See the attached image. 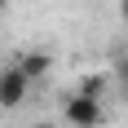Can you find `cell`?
<instances>
[{
    "label": "cell",
    "instance_id": "cell-7",
    "mask_svg": "<svg viewBox=\"0 0 128 128\" xmlns=\"http://www.w3.org/2000/svg\"><path fill=\"white\" fill-rule=\"evenodd\" d=\"M0 9H4V0H0Z\"/></svg>",
    "mask_w": 128,
    "mask_h": 128
},
{
    "label": "cell",
    "instance_id": "cell-6",
    "mask_svg": "<svg viewBox=\"0 0 128 128\" xmlns=\"http://www.w3.org/2000/svg\"><path fill=\"white\" fill-rule=\"evenodd\" d=\"M31 128H58V124H49V119H40V124H31Z\"/></svg>",
    "mask_w": 128,
    "mask_h": 128
},
{
    "label": "cell",
    "instance_id": "cell-1",
    "mask_svg": "<svg viewBox=\"0 0 128 128\" xmlns=\"http://www.w3.org/2000/svg\"><path fill=\"white\" fill-rule=\"evenodd\" d=\"M62 119L71 128H97L102 124V97H88V93H71L66 97V106H62Z\"/></svg>",
    "mask_w": 128,
    "mask_h": 128
},
{
    "label": "cell",
    "instance_id": "cell-4",
    "mask_svg": "<svg viewBox=\"0 0 128 128\" xmlns=\"http://www.w3.org/2000/svg\"><path fill=\"white\" fill-rule=\"evenodd\" d=\"M106 88V75H88V80H80V93H88V97H102Z\"/></svg>",
    "mask_w": 128,
    "mask_h": 128
},
{
    "label": "cell",
    "instance_id": "cell-2",
    "mask_svg": "<svg viewBox=\"0 0 128 128\" xmlns=\"http://www.w3.org/2000/svg\"><path fill=\"white\" fill-rule=\"evenodd\" d=\"M26 88H31V80H26L18 66H4V71H0V106H4V110L22 106L26 102Z\"/></svg>",
    "mask_w": 128,
    "mask_h": 128
},
{
    "label": "cell",
    "instance_id": "cell-3",
    "mask_svg": "<svg viewBox=\"0 0 128 128\" xmlns=\"http://www.w3.org/2000/svg\"><path fill=\"white\" fill-rule=\"evenodd\" d=\"M13 66H18V71H22V75L36 84V80H44V75L53 71V58H49V53H36V49H31V53H18V62H13Z\"/></svg>",
    "mask_w": 128,
    "mask_h": 128
},
{
    "label": "cell",
    "instance_id": "cell-5",
    "mask_svg": "<svg viewBox=\"0 0 128 128\" xmlns=\"http://www.w3.org/2000/svg\"><path fill=\"white\" fill-rule=\"evenodd\" d=\"M119 13H124V22H128V0H119Z\"/></svg>",
    "mask_w": 128,
    "mask_h": 128
}]
</instances>
